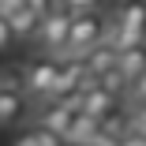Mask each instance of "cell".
I'll use <instances>...</instances> for the list:
<instances>
[{
  "label": "cell",
  "instance_id": "cell-7",
  "mask_svg": "<svg viewBox=\"0 0 146 146\" xmlns=\"http://www.w3.org/2000/svg\"><path fill=\"white\" fill-rule=\"evenodd\" d=\"M26 105H30V98H26L23 90L0 86V127H15L26 116Z\"/></svg>",
  "mask_w": 146,
  "mask_h": 146
},
{
  "label": "cell",
  "instance_id": "cell-4",
  "mask_svg": "<svg viewBox=\"0 0 146 146\" xmlns=\"http://www.w3.org/2000/svg\"><path fill=\"white\" fill-rule=\"evenodd\" d=\"M68 30H71V11L56 4V8L41 19L34 41H38L45 52H56V60H60V56H64V45H68Z\"/></svg>",
  "mask_w": 146,
  "mask_h": 146
},
{
  "label": "cell",
  "instance_id": "cell-13",
  "mask_svg": "<svg viewBox=\"0 0 146 146\" xmlns=\"http://www.w3.org/2000/svg\"><path fill=\"white\" fill-rule=\"evenodd\" d=\"M127 116H131V135L146 139V101H135V109H131Z\"/></svg>",
  "mask_w": 146,
  "mask_h": 146
},
{
  "label": "cell",
  "instance_id": "cell-11",
  "mask_svg": "<svg viewBox=\"0 0 146 146\" xmlns=\"http://www.w3.org/2000/svg\"><path fill=\"white\" fill-rule=\"evenodd\" d=\"M8 23H11V34H15V41H34V38H38V26H41V19H38L30 8L15 11Z\"/></svg>",
  "mask_w": 146,
  "mask_h": 146
},
{
  "label": "cell",
  "instance_id": "cell-3",
  "mask_svg": "<svg viewBox=\"0 0 146 146\" xmlns=\"http://www.w3.org/2000/svg\"><path fill=\"white\" fill-rule=\"evenodd\" d=\"M79 105H82V94H75V98H64V101H38V109H34V127H45V131H52V135H68V127H71V120H75V112H79Z\"/></svg>",
  "mask_w": 146,
  "mask_h": 146
},
{
  "label": "cell",
  "instance_id": "cell-6",
  "mask_svg": "<svg viewBox=\"0 0 146 146\" xmlns=\"http://www.w3.org/2000/svg\"><path fill=\"white\" fill-rule=\"evenodd\" d=\"M120 98H112L105 86L94 79V75H86V82H82V105H79V112H86V116H94V120L101 124L109 112H116L120 105H116Z\"/></svg>",
  "mask_w": 146,
  "mask_h": 146
},
{
  "label": "cell",
  "instance_id": "cell-1",
  "mask_svg": "<svg viewBox=\"0 0 146 146\" xmlns=\"http://www.w3.org/2000/svg\"><path fill=\"white\" fill-rule=\"evenodd\" d=\"M105 41L120 52L131 45H146V0H120L109 15Z\"/></svg>",
  "mask_w": 146,
  "mask_h": 146
},
{
  "label": "cell",
  "instance_id": "cell-19",
  "mask_svg": "<svg viewBox=\"0 0 146 146\" xmlns=\"http://www.w3.org/2000/svg\"><path fill=\"white\" fill-rule=\"evenodd\" d=\"M15 146H38V142H34V131H23V135H19V142H15Z\"/></svg>",
  "mask_w": 146,
  "mask_h": 146
},
{
  "label": "cell",
  "instance_id": "cell-10",
  "mask_svg": "<svg viewBox=\"0 0 146 146\" xmlns=\"http://www.w3.org/2000/svg\"><path fill=\"white\" fill-rule=\"evenodd\" d=\"M116 71H120L127 79V86L146 71V45H131V49H120V56H116Z\"/></svg>",
  "mask_w": 146,
  "mask_h": 146
},
{
  "label": "cell",
  "instance_id": "cell-9",
  "mask_svg": "<svg viewBox=\"0 0 146 146\" xmlns=\"http://www.w3.org/2000/svg\"><path fill=\"white\" fill-rule=\"evenodd\" d=\"M116 56H120V52H116V49H112L109 41H101L98 49H90V52L82 56V64H86V71H90L94 79H101V75L116 71Z\"/></svg>",
  "mask_w": 146,
  "mask_h": 146
},
{
  "label": "cell",
  "instance_id": "cell-18",
  "mask_svg": "<svg viewBox=\"0 0 146 146\" xmlns=\"http://www.w3.org/2000/svg\"><path fill=\"white\" fill-rule=\"evenodd\" d=\"M23 8H26V0H0V15H8V19L15 11H23Z\"/></svg>",
  "mask_w": 146,
  "mask_h": 146
},
{
  "label": "cell",
  "instance_id": "cell-14",
  "mask_svg": "<svg viewBox=\"0 0 146 146\" xmlns=\"http://www.w3.org/2000/svg\"><path fill=\"white\" fill-rule=\"evenodd\" d=\"M60 8H68L71 15H82V11H101V0H60Z\"/></svg>",
  "mask_w": 146,
  "mask_h": 146
},
{
  "label": "cell",
  "instance_id": "cell-17",
  "mask_svg": "<svg viewBox=\"0 0 146 146\" xmlns=\"http://www.w3.org/2000/svg\"><path fill=\"white\" fill-rule=\"evenodd\" d=\"M127 98H131V101H146V71L127 86Z\"/></svg>",
  "mask_w": 146,
  "mask_h": 146
},
{
  "label": "cell",
  "instance_id": "cell-2",
  "mask_svg": "<svg viewBox=\"0 0 146 146\" xmlns=\"http://www.w3.org/2000/svg\"><path fill=\"white\" fill-rule=\"evenodd\" d=\"M105 26H109V19L101 11L71 15V30H68V45H64V56H60V60H82L90 49H98L105 41Z\"/></svg>",
  "mask_w": 146,
  "mask_h": 146
},
{
  "label": "cell",
  "instance_id": "cell-8",
  "mask_svg": "<svg viewBox=\"0 0 146 146\" xmlns=\"http://www.w3.org/2000/svg\"><path fill=\"white\" fill-rule=\"evenodd\" d=\"M98 120L94 116H86V112H75V120H71V127H68V135H64V142H71V146H98Z\"/></svg>",
  "mask_w": 146,
  "mask_h": 146
},
{
  "label": "cell",
  "instance_id": "cell-15",
  "mask_svg": "<svg viewBox=\"0 0 146 146\" xmlns=\"http://www.w3.org/2000/svg\"><path fill=\"white\" fill-rule=\"evenodd\" d=\"M30 131H34V142H38V146H64L60 135H52V131H45V127H30Z\"/></svg>",
  "mask_w": 146,
  "mask_h": 146
},
{
  "label": "cell",
  "instance_id": "cell-12",
  "mask_svg": "<svg viewBox=\"0 0 146 146\" xmlns=\"http://www.w3.org/2000/svg\"><path fill=\"white\" fill-rule=\"evenodd\" d=\"M98 82L105 86V90H109L112 98H127V79H124L120 71H109V75H101Z\"/></svg>",
  "mask_w": 146,
  "mask_h": 146
},
{
  "label": "cell",
  "instance_id": "cell-16",
  "mask_svg": "<svg viewBox=\"0 0 146 146\" xmlns=\"http://www.w3.org/2000/svg\"><path fill=\"white\" fill-rule=\"evenodd\" d=\"M15 45V34H11V23H8V15H0V52H8Z\"/></svg>",
  "mask_w": 146,
  "mask_h": 146
},
{
  "label": "cell",
  "instance_id": "cell-5",
  "mask_svg": "<svg viewBox=\"0 0 146 146\" xmlns=\"http://www.w3.org/2000/svg\"><path fill=\"white\" fill-rule=\"evenodd\" d=\"M56 71H60V60H34L23 68V94L34 98V101H45L52 82H56Z\"/></svg>",
  "mask_w": 146,
  "mask_h": 146
}]
</instances>
